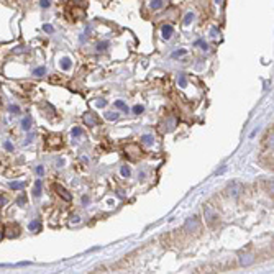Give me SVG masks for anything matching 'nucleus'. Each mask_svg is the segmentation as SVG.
<instances>
[{"instance_id":"nucleus-36","label":"nucleus","mask_w":274,"mask_h":274,"mask_svg":"<svg viewBox=\"0 0 274 274\" xmlns=\"http://www.w3.org/2000/svg\"><path fill=\"white\" fill-rule=\"evenodd\" d=\"M23 51H25V48H23V46H18L17 49H13V53H23Z\"/></svg>"},{"instance_id":"nucleus-18","label":"nucleus","mask_w":274,"mask_h":274,"mask_svg":"<svg viewBox=\"0 0 274 274\" xmlns=\"http://www.w3.org/2000/svg\"><path fill=\"white\" fill-rule=\"evenodd\" d=\"M71 135H72L74 138L81 136V135H82V128H79V127H74L72 130H71Z\"/></svg>"},{"instance_id":"nucleus-4","label":"nucleus","mask_w":274,"mask_h":274,"mask_svg":"<svg viewBox=\"0 0 274 274\" xmlns=\"http://www.w3.org/2000/svg\"><path fill=\"white\" fill-rule=\"evenodd\" d=\"M204 212H205V218H207V222H209V223H212L213 220H218V215L212 210V207L207 205L205 209H204Z\"/></svg>"},{"instance_id":"nucleus-12","label":"nucleus","mask_w":274,"mask_h":274,"mask_svg":"<svg viewBox=\"0 0 274 274\" xmlns=\"http://www.w3.org/2000/svg\"><path fill=\"white\" fill-rule=\"evenodd\" d=\"M33 195H35V197H40V195H41V181H40V179H36V182H35Z\"/></svg>"},{"instance_id":"nucleus-35","label":"nucleus","mask_w":274,"mask_h":274,"mask_svg":"<svg viewBox=\"0 0 274 274\" xmlns=\"http://www.w3.org/2000/svg\"><path fill=\"white\" fill-rule=\"evenodd\" d=\"M105 105H107L105 100H99V102H97V107H105Z\"/></svg>"},{"instance_id":"nucleus-38","label":"nucleus","mask_w":274,"mask_h":274,"mask_svg":"<svg viewBox=\"0 0 274 274\" xmlns=\"http://www.w3.org/2000/svg\"><path fill=\"white\" fill-rule=\"evenodd\" d=\"M5 236V232H3V227H0V240Z\"/></svg>"},{"instance_id":"nucleus-30","label":"nucleus","mask_w":274,"mask_h":274,"mask_svg":"<svg viewBox=\"0 0 274 274\" xmlns=\"http://www.w3.org/2000/svg\"><path fill=\"white\" fill-rule=\"evenodd\" d=\"M10 112H12V113H20V108H18V107H17V105H12V107H10Z\"/></svg>"},{"instance_id":"nucleus-5","label":"nucleus","mask_w":274,"mask_h":274,"mask_svg":"<svg viewBox=\"0 0 274 274\" xmlns=\"http://www.w3.org/2000/svg\"><path fill=\"white\" fill-rule=\"evenodd\" d=\"M84 122L87 123V127H95L97 125V117L92 112H87L86 115H84Z\"/></svg>"},{"instance_id":"nucleus-25","label":"nucleus","mask_w":274,"mask_h":274,"mask_svg":"<svg viewBox=\"0 0 274 274\" xmlns=\"http://www.w3.org/2000/svg\"><path fill=\"white\" fill-rule=\"evenodd\" d=\"M186 53H187L186 49H179V51H174V53H172L171 56H172V58H179V56H184Z\"/></svg>"},{"instance_id":"nucleus-27","label":"nucleus","mask_w":274,"mask_h":274,"mask_svg":"<svg viewBox=\"0 0 274 274\" xmlns=\"http://www.w3.org/2000/svg\"><path fill=\"white\" fill-rule=\"evenodd\" d=\"M107 118H108V120H117V118H118V113H113V112H108V113H107Z\"/></svg>"},{"instance_id":"nucleus-14","label":"nucleus","mask_w":274,"mask_h":274,"mask_svg":"<svg viewBox=\"0 0 274 274\" xmlns=\"http://www.w3.org/2000/svg\"><path fill=\"white\" fill-rule=\"evenodd\" d=\"M141 143H145V145H153V143H154V138H153V135H143Z\"/></svg>"},{"instance_id":"nucleus-9","label":"nucleus","mask_w":274,"mask_h":274,"mask_svg":"<svg viewBox=\"0 0 274 274\" xmlns=\"http://www.w3.org/2000/svg\"><path fill=\"white\" fill-rule=\"evenodd\" d=\"M253 261H255L253 255H241V259H240V263H241L243 266H248V264H251Z\"/></svg>"},{"instance_id":"nucleus-11","label":"nucleus","mask_w":274,"mask_h":274,"mask_svg":"<svg viewBox=\"0 0 274 274\" xmlns=\"http://www.w3.org/2000/svg\"><path fill=\"white\" fill-rule=\"evenodd\" d=\"M22 128L25 131H30V128H31V118H30V117H25V118L22 120Z\"/></svg>"},{"instance_id":"nucleus-22","label":"nucleus","mask_w":274,"mask_h":274,"mask_svg":"<svg viewBox=\"0 0 274 274\" xmlns=\"http://www.w3.org/2000/svg\"><path fill=\"white\" fill-rule=\"evenodd\" d=\"M33 74H35V76H38V77H41V76H45V74H46V69H45V67H36Z\"/></svg>"},{"instance_id":"nucleus-16","label":"nucleus","mask_w":274,"mask_h":274,"mask_svg":"<svg viewBox=\"0 0 274 274\" xmlns=\"http://www.w3.org/2000/svg\"><path fill=\"white\" fill-rule=\"evenodd\" d=\"M150 7H151L153 10H159L161 7H163V0H151Z\"/></svg>"},{"instance_id":"nucleus-13","label":"nucleus","mask_w":274,"mask_h":274,"mask_svg":"<svg viewBox=\"0 0 274 274\" xmlns=\"http://www.w3.org/2000/svg\"><path fill=\"white\" fill-rule=\"evenodd\" d=\"M28 228H30V232H40V230H41V223H40V222H31V223L28 225Z\"/></svg>"},{"instance_id":"nucleus-26","label":"nucleus","mask_w":274,"mask_h":274,"mask_svg":"<svg viewBox=\"0 0 274 274\" xmlns=\"http://www.w3.org/2000/svg\"><path fill=\"white\" fill-rule=\"evenodd\" d=\"M43 30H45L46 33H53V31H54V28L51 26V25H48V23H46V25H43Z\"/></svg>"},{"instance_id":"nucleus-15","label":"nucleus","mask_w":274,"mask_h":274,"mask_svg":"<svg viewBox=\"0 0 274 274\" xmlns=\"http://www.w3.org/2000/svg\"><path fill=\"white\" fill-rule=\"evenodd\" d=\"M115 107H117V108H120V110H123L125 113H128V107H127V104H125V102L115 100Z\"/></svg>"},{"instance_id":"nucleus-1","label":"nucleus","mask_w":274,"mask_h":274,"mask_svg":"<svg viewBox=\"0 0 274 274\" xmlns=\"http://www.w3.org/2000/svg\"><path fill=\"white\" fill-rule=\"evenodd\" d=\"M227 192H228V195H232V197H240L241 195V192H243V186L240 182H232L228 186V189H227Z\"/></svg>"},{"instance_id":"nucleus-31","label":"nucleus","mask_w":274,"mask_h":274,"mask_svg":"<svg viewBox=\"0 0 274 274\" xmlns=\"http://www.w3.org/2000/svg\"><path fill=\"white\" fill-rule=\"evenodd\" d=\"M5 204H7V197H3L2 194H0V207H3Z\"/></svg>"},{"instance_id":"nucleus-6","label":"nucleus","mask_w":274,"mask_h":274,"mask_svg":"<svg viewBox=\"0 0 274 274\" xmlns=\"http://www.w3.org/2000/svg\"><path fill=\"white\" fill-rule=\"evenodd\" d=\"M20 232H22V230H20L18 225H13V227H7L5 235H7L8 238H15V236H18V235H20Z\"/></svg>"},{"instance_id":"nucleus-20","label":"nucleus","mask_w":274,"mask_h":274,"mask_svg":"<svg viewBox=\"0 0 274 274\" xmlns=\"http://www.w3.org/2000/svg\"><path fill=\"white\" fill-rule=\"evenodd\" d=\"M192 20H194V13H192V12H189V13L184 17V25H191Z\"/></svg>"},{"instance_id":"nucleus-19","label":"nucleus","mask_w":274,"mask_h":274,"mask_svg":"<svg viewBox=\"0 0 274 274\" xmlns=\"http://www.w3.org/2000/svg\"><path fill=\"white\" fill-rule=\"evenodd\" d=\"M179 86L181 87L187 86V77H186V74H179Z\"/></svg>"},{"instance_id":"nucleus-32","label":"nucleus","mask_w":274,"mask_h":274,"mask_svg":"<svg viewBox=\"0 0 274 274\" xmlns=\"http://www.w3.org/2000/svg\"><path fill=\"white\" fill-rule=\"evenodd\" d=\"M43 172H45V168H43V166H38V168H36V174H38V176H41Z\"/></svg>"},{"instance_id":"nucleus-10","label":"nucleus","mask_w":274,"mask_h":274,"mask_svg":"<svg viewBox=\"0 0 274 274\" xmlns=\"http://www.w3.org/2000/svg\"><path fill=\"white\" fill-rule=\"evenodd\" d=\"M59 66H61V69H63V71H67V69H71L72 63H71V59H69V58H63V59H61V63H59Z\"/></svg>"},{"instance_id":"nucleus-33","label":"nucleus","mask_w":274,"mask_h":274,"mask_svg":"<svg viewBox=\"0 0 274 274\" xmlns=\"http://www.w3.org/2000/svg\"><path fill=\"white\" fill-rule=\"evenodd\" d=\"M25 202H26V199H25V197H20V199H18V205H25Z\"/></svg>"},{"instance_id":"nucleus-39","label":"nucleus","mask_w":274,"mask_h":274,"mask_svg":"<svg viewBox=\"0 0 274 274\" xmlns=\"http://www.w3.org/2000/svg\"><path fill=\"white\" fill-rule=\"evenodd\" d=\"M215 2H217V3H220V2H222V0H215Z\"/></svg>"},{"instance_id":"nucleus-3","label":"nucleus","mask_w":274,"mask_h":274,"mask_svg":"<svg viewBox=\"0 0 274 274\" xmlns=\"http://www.w3.org/2000/svg\"><path fill=\"white\" fill-rule=\"evenodd\" d=\"M54 191H56V194H58V195L59 197H63L64 200H71V199H72V195H71V194H69L67 191H66V189L63 187V186H59V184H54Z\"/></svg>"},{"instance_id":"nucleus-24","label":"nucleus","mask_w":274,"mask_h":274,"mask_svg":"<svg viewBox=\"0 0 274 274\" xmlns=\"http://www.w3.org/2000/svg\"><path fill=\"white\" fill-rule=\"evenodd\" d=\"M107 46H108V41H104V43H99L97 45V51H105Z\"/></svg>"},{"instance_id":"nucleus-29","label":"nucleus","mask_w":274,"mask_h":274,"mask_svg":"<svg viewBox=\"0 0 274 274\" xmlns=\"http://www.w3.org/2000/svg\"><path fill=\"white\" fill-rule=\"evenodd\" d=\"M3 146H5V150H8V151H13V145L10 141H5L3 143Z\"/></svg>"},{"instance_id":"nucleus-2","label":"nucleus","mask_w":274,"mask_h":274,"mask_svg":"<svg viewBox=\"0 0 274 274\" xmlns=\"http://www.w3.org/2000/svg\"><path fill=\"white\" fill-rule=\"evenodd\" d=\"M125 151H133V153H127V156L130 159H136L138 156L141 154V150H140L136 145H128V146L125 148Z\"/></svg>"},{"instance_id":"nucleus-7","label":"nucleus","mask_w":274,"mask_h":274,"mask_svg":"<svg viewBox=\"0 0 274 274\" xmlns=\"http://www.w3.org/2000/svg\"><path fill=\"white\" fill-rule=\"evenodd\" d=\"M161 33H163V38H164V40H169V38L172 36V33H174L172 25H164L163 30H161Z\"/></svg>"},{"instance_id":"nucleus-34","label":"nucleus","mask_w":274,"mask_h":274,"mask_svg":"<svg viewBox=\"0 0 274 274\" xmlns=\"http://www.w3.org/2000/svg\"><path fill=\"white\" fill-rule=\"evenodd\" d=\"M212 36H213V38L218 36V30H217V28H212Z\"/></svg>"},{"instance_id":"nucleus-17","label":"nucleus","mask_w":274,"mask_h":274,"mask_svg":"<svg viewBox=\"0 0 274 274\" xmlns=\"http://www.w3.org/2000/svg\"><path fill=\"white\" fill-rule=\"evenodd\" d=\"M120 172H122V176H123V177H130V174H131V169H130V166H122V171H120Z\"/></svg>"},{"instance_id":"nucleus-21","label":"nucleus","mask_w":274,"mask_h":274,"mask_svg":"<svg viewBox=\"0 0 274 274\" xmlns=\"http://www.w3.org/2000/svg\"><path fill=\"white\" fill-rule=\"evenodd\" d=\"M131 112H133L135 115H140V113H143V112H145V107H143V105H135V107L131 108Z\"/></svg>"},{"instance_id":"nucleus-37","label":"nucleus","mask_w":274,"mask_h":274,"mask_svg":"<svg viewBox=\"0 0 274 274\" xmlns=\"http://www.w3.org/2000/svg\"><path fill=\"white\" fill-rule=\"evenodd\" d=\"M89 202H90V199H89L87 195H84L82 197V204H89Z\"/></svg>"},{"instance_id":"nucleus-8","label":"nucleus","mask_w":274,"mask_h":274,"mask_svg":"<svg viewBox=\"0 0 274 274\" xmlns=\"http://www.w3.org/2000/svg\"><path fill=\"white\" fill-rule=\"evenodd\" d=\"M191 228H192V230H197V228H199V222H197L195 217H192V218H189L187 222H186V230L189 232Z\"/></svg>"},{"instance_id":"nucleus-28","label":"nucleus","mask_w":274,"mask_h":274,"mask_svg":"<svg viewBox=\"0 0 274 274\" xmlns=\"http://www.w3.org/2000/svg\"><path fill=\"white\" fill-rule=\"evenodd\" d=\"M40 5H41L43 8H48V7L51 5V2H49V0H41V2H40Z\"/></svg>"},{"instance_id":"nucleus-23","label":"nucleus","mask_w":274,"mask_h":274,"mask_svg":"<svg viewBox=\"0 0 274 274\" xmlns=\"http://www.w3.org/2000/svg\"><path fill=\"white\" fill-rule=\"evenodd\" d=\"M22 187H23V182H10V189H13V191H18Z\"/></svg>"}]
</instances>
